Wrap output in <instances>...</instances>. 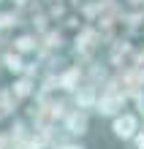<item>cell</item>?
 Listing matches in <instances>:
<instances>
[{
    "mask_svg": "<svg viewBox=\"0 0 144 149\" xmlns=\"http://www.w3.org/2000/svg\"><path fill=\"white\" fill-rule=\"evenodd\" d=\"M65 130L71 136H84L87 133V114L84 111H71L68 114V119H65Z\"/></svg>",
    "mask_w": 144,
    "mask_h": 149,
    "instance_id": "7a4b0ae2",
    "label": "cell"
},
{
    "mask_svg": "<svg viewBox=\"0 0 144 149\" xmlns=\"http://www.w3.org/2000/svg\"><path fill=\"white\" fill-rule=\"evenodd\" d=\"M139 127H141V119H139V114H133V111H117L112 117V125H109L112 136L117 141H122V144H128Z\"/></svg>",
    "mask_w": 144,
    "mask_h": 149,
    "instance_id": "6da1fadb",
    "label": "cell"
},
{
    "mask_svg": "<svg viewBox=\"0 0 144 149\" xmlns=\"http://www.w3.org/2000/svg\"><path fill=\"white\" fill-rule=\"evenodd\" d=\"M6 68L11 73H22V54L14 52V54H6Z\"/></svg>",
    "mask_w": 144,
    "mask_h": 149,
    "instance_id": "3957f363",
    "label": "cell"
},
{
    "mask_svg": "<svg viewBox=\"0 0 144 149\" xmlns=\"http://www.w3.org/2000/svg\"><path fill=\"white\" fill-rule=\"evenodd\" d=\"M128 146L131 149H144V127H139L136 133H133V138L128 141Z\"/></svg>",
    "mask_w": 144,
    "mask_h": 149,
    "instance_id": "277c9868",
    "label": "cell"
},
{
    "mask_svg": "<svg viewBox=\"0 0 144 149\" xmlns=\"http://www.w3.org/2000/svg\"><path fill=\"white\" fill-rule=\"evenodd\" d=\"M27 49H33V38L30 36H22L19 41H16V52L22 54V52H27Z\"/></svg>",
    "mask_w": 144,
    "mask_h": 149,
    "instance_id": "8992f818",
    "label": "cell"
},
{
    "mask_svg": "<svg viewBox=\"0 0 144 149\" xmlns=\"http://www.w3.org/2000/svg\"><path fill=\"white\" fill-rule=\"evenodd\" d=\"M141 111H144V109H141Z\"/></svg>",
    "mask_w": 144,
    "mask_h": 149,
    "instance_id": "ba28073f",
    "label": "cell"
},
{
    "mask_svg": "<svg viewBox=\"0 0 144 149\" xmlns=\"http://www.w3.org/2000/svg\"><path fill=\"white\" fill-rule=\"evenodd\" d=\"M74 81H76V71H71V73H65L60 79V87L63 90H74Z\"/></svg>",
    "mask_w": 144,
    "mask_h": 149,
    "instance_id": "5b68a950",
    "label": "cell"
},
{
    "mask_svg": "<svg viewBox=\"0 0 144 149\" xmlns=\"http://www.w3.org/2000/svg\"><path fill=\"white\" fill-rule=\"evenodd\" d=\"M55 149H84V144H79V141H71V144H63V146H55Z\"/></svg>",
    "mask_w": 144,
    "mask_h": 149,
    "instance_id": "52a82bcc",
    "label": "cell"
}]
</instances>
